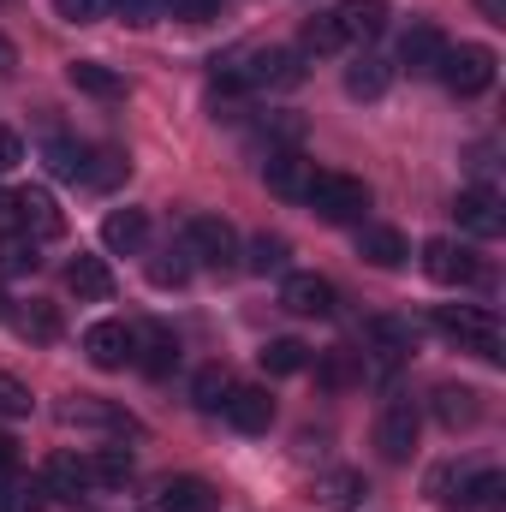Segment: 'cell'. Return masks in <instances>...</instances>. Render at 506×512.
<instances>
[{"label": "cell", "instance_id": "1", "mask_svg": "<svg viewBox=\"0 0 506 512\" xmlns=\"http://www.w3.org/2000/svg\"><path fill=\"white\" fill-rule=\"evenodd\" d=\"M435 328H441L447 340H459L465 352L501 364V322H495V310H477V304H435Z\"/></svg>", "mask_w": 506, "mask_h": 512}, {"label": "cell", "instance_id": "2", "mask_svg": "<svg viewBox=\"0 0 506 512\" xmlns=\"http://www.w3.org/2000/svg\"><path fill=\"white\" fill-rule=\"evenodd\" d=\"M304 203H310L328 227H346V221H364V209H370V185L352 179V173H316L310 191H304Z\"/></svg>", "mask_w": 506, "mask_h": 512}, {"label": "cell", "instance_id": "3", "mask_svg": "<svg viewBox=\"0 0 506 512\" xmlns=\"http://www.w3.org/2000/svg\"><path fill=\"white\" fill-rule=\"evenodd\" d=\"M179 245L191 256V268H197V262L215 268V274H233V268H239V233H233V221H221V215H191Z\"/></svg>", "mask_w": 506, "mask_h": 512}, {"label": "cell", "instance_id": "4", "mask_svg": "<svg viewBox=\"0 0 506 512\" xmlns=\"http://www.w3.org/2000/svg\"><path fill=\"white\" fill-rule=\"evenodd\" d=\"M495 66H501V60H495V48H489V42H459V48L447 42V54H441V72H435V78H441L453 96H465V102H471V96H483V90L495 84Z\"/></svg>", "mask_w": 506, "mask_h": 512}, {"label": "cell", "instance_id": "5", "mask_svg": "<svg viewBox=\"0 0 506 512\" xmlns=\"http://www.w3.org/2000/svg\"><path fill=\"white\" fill-rule=\"evenodd\" d=\"M417 429H423V411H417V399H405V393H393L387 405H381L376 417V447L387 465H405L411 453H417Z\"/></svg>", "mask_w": 506, "mask_h": 512}, {"label": "cell", "instance_id": "6", "mask_svg": "<svg viewBox=\"0 0 506 512\" xmlns=\"http://www.w3.org/2000/svg\"><path fill=\"white\" fill-rule=\"evenodd\" d=\"M12 221L42 245V239H60L66 233V215H60V203L42 191V185H24V191H12Z\"/></svg>", "mask_w": 506, "mask_h": 512}, {"label": "cell", "instance_id": "7", "mask_svg": "<svg viewBox=\"0 0 506 512\" xmlns=\"http://www.w3.org/2000/svg\"><path fill=\"white\" fill-rule=\"evenodd\" d=\"M453 215H459V227H465L471 239H501V233H506L501 191H489V185H471V191H459Z\"/></svg>", "mask_w": 506, "mask_h": 512}, {"label": "cell", "instance_id": "8", "mask_svg": "<svg viewBox=\"0 0 506 512\" xmlns=\"http://www.w3.org/2000/svg\"><path fill=\"white\" fill-rule=\"evenodd\" d=\"M411 322H399V316H370V328H364V352H370V364L376 370H399L405 358H411Z\"/></svg>", "mask_w": 506, "mask_h": 512}, {"label": "cell", "instance_id": "9", "mask_svg": "<svg viewBox=\"0 0 506 512\" xmlns=\"http://www.w3.org/2000/svg\"><path fill=\"white\" fill-rule=\"evenodd\" d=\"M143 507L149 512H215L221 495H215V483H203V477H167V483H155V495H149Z\"/></svg>", "mask_w": 506, "mask_h": 512}, {"label": "cell", "instance_id": "10", "mask_svg": "<svg viewBox=\"0 0 506 512\" xmlns=\"http://www.w3.org/2000/svg\"><path fill=\"white\" fill-rule=\"evenodd\" d=\"M221 411H227V423L239 429V435H268V423H274V399H268V387L256 382H233L227 387V399H221Z\"/></svg>", "mask_w": 506, "mask_h": 512}, {"label": "cell", "instance_id": "11", "mask_svg": "<svg viewBox=\"0 0 506 512\" xmlns=\"http://www.w3.org/2000/svg\"><path fill=\"white\" fill-rule=\"evenodd\" d=\"M423 274L435 286H471L477 280V256L465 251V245H453V239H429L423 245Z\"/></svg>", "mask_w": 506, "mask_h": 512}, {"label": "cell", "instance_id": "12", "mask_svg": "<svg viewBox=\"0 0 506 512\" xmlns=\"http://www.w3.org/2000/svg\"><path fill=\"white\" fill-rule=\"evenodd\" d=\"M262 179H268V191H274V197H304V191H310V179H316V161H310V155H298V149H268Z\"/></svg>", "mask_w": 506, "mask_h": 512}, {"label": "cell", "instance_id": "13", "mask_svg": "<svg viewBox=\"0 0 506 512\" xmlns=\"http://www.w3.org/2000/svg\"><path fill=\"white\" fill-rule=\"evenodd\" d=\"M280 310H292V316H334V280H322V274H286L280 280Z\"/></svg>", "mask_w": 506, "mask_h": 512}, {"label": "cell", "instance_id": "14", "mask_svg": "<svg viewBox=\"0 0 506 512\" xmlns=\"http://www.w3.org/2000/svg\"><path fill=\"white\" fill-rule=\"evenodd\" d=\"M131 364L143 370V376H173V364H179V340L161 328V322H149V328H137L131 334Z\"/></svg>", "mask_w": 506, "mask_h": 512}, {"label": "cell", "instance_id": "15", "mask_svg": "<svg viewBox=\"0 0 506 512\" xmlns=\"http://www.w3.org/2000/svg\"><path fill=\"white\" fill-rule=\"evenodd\" d=\"M441 54H447V36L435 24H411L399 36V66H411L417 78H435L441 72Z\"/></svg>", "mask_w": 506, "mask_h": 512}, {"label": "cell", "instance_id": "16", "mask_svg": "<svg viewBox=\"0 0 506 512\" xmlns=\"http://www.w3.org/2000/svg\"><path fill=\"white\" fill-rule=\"evenodd\" d=\"M84 358H90L96 370H126L131 364V328L126 322H96V328L84 334Z\"/></svg>", "mask_w": 506, "mask_h": 512}, {"label": "cell", "instance_id": "17", "mask_svg": "<svg viewBox=\"0 0 506 512\" xmlns=\"http://www.w3.org/2000/svg\"><path fill=\"white\" fill-rule=\"evenodd\" d=\"M334 24H340L346 42H376L381 30H387V0H340Z\"/></svg>", "mask_w": 506, "mask_h": 512}, {"label": "cell", "instance_id": "18", "mask_svg": "<svg viewBox=\"0 0 506 512\" xmlns=\"http://www.w3.org/2000/svg\"><path fill=\"white\" fill-rule=\"evenodd\" d=\"M477 417H483V393H477V387H453V382L435 387V423H441V429L459 435V429H471Z\"/></svg>", "mask_w": 506, "mask_h": 512}, {"label": "cell", "instance_id": "19", "mask_svg": "<svg viewBox=\"0 0 506 512\" xmlns=\"http://www.w3.org/2000/svg\"><path fill=\"white\" fill-rule=\"evenodd\" d=\"M66 84L84 90V96H96V102H120L126 96V78L114 66H102V60H72L66 66Z\"/></svg>", "mask_w": 506, "mask_h": 512}, {"label": "cell", "instance_id": "20", "mask_svg": "<svg viewBox=\"0 0 506 512\" xmlns=\"http://www.w3.org/2000/svg\"><path fill=\"white\" fill-rule=\"evenodd\" d=\"M143 239H149V215H143V209H114V215L102 221V245L114 256H137Z\"/></svg>", "mask_w": 506, "mask_h": 512}, {"label": "cell", "instance_id": "21", "mask_svg": "<svg viewBox=\"0 0 506 512\" xmlns=\"http://www.w3.org/2000/svg\"><path fill=\"white\" fill-rule=\"evenodd\" d=\"M131 173V155L120 143H102V149H84V185H96V191H114V185H126Z\"/></svg>", "mask_w": 506, "mask_h": 512}, {"label": "cell", "instance_id": "22", "mask_svg": "<svg viewBox=\"0 0 506 512\" xmlns=\"http://www.w3.org/2000/svg\"><path fill=\"white\" fill-rule=\"evenodd\" d=\"M131 471H137V459H131L126 447H96V453L84 459L90 489H120V483H131Z\"/></svg>", "mask_w": 506, "mask_h": 512}, {"label": "cell", "instance_id": "23", "mask_svg": "<svg viewBox=\"0 0 506 512\" xmlns=\"http://www.w3.org/2000/svg\"><path fill=\"white\" fill-rule=\"evenodd\" d=\"M66 286H72L78 298H90V304H96V298H108V292H114V268H108L102 256H72V262H66Z\"/></svg>", "mask_w": 506, "mask_h": 512}, {"label": "cell", "instance_id": "24", "mask_svg": "<svg viewBox=\"0 0 506 512\" xmlns=\"http://www.w3.org/2000/svg\"><path fill=\"white\" fill-rule=\"evenodd\" d=\"M60 417H66V423H90V429H131L126 411H120V405H108V399H96V393L66 399V405H60Z\"/></svg>", "mask_w": 506, "mask_h": 512}, {"label": "cell", "instance_id": "25", "mask_svg": "<svg viewBox=\"0 0 506 512\" xmlns=\"http://www.w3.org/2000/svg\"><path fill=\"white\" fill-rule=\"evenodd\" d=\"M316 376H322V387H358L364 382V352H352V346H328L322 358H316Z\"/></svg>", "mask_w": 506, "mask_h": 512}, {"label": "cell", "instance_id": "26", "mask_svg": "<svg viewBox=\"0 0 506 512\" xmlns=\"http://www.w3.org/2000/svg\"><path fill=\"white\" fill-rule=\"evenodd\" d=\"M358 256L370 262V268H399L405 262V239L393 233V227H358Z\"/></svg>", "mask_w": 506, "mask_h": 512}, {"label": "cell", "instance_id": "27", "mask_svg": "<svg viewBox=\"0 0 506 512\" xmlns=\"http://www.w3.org/2000/svg\"><path fill=\"white\" fill-rule=\"evenodd\" d=\"M6 322H12L24 340H36V346L60 340V310H54V304H18V310H6Z\"/></svg>", "mask_w": 506, "mask_h": 512}, {"label": "cell", "instance_id": "28", "mask_svg": "<svg viewBox=\"0 0 506 512\" xmlns=\"http://www.w3.org/2000/svg\"><path fill=\"white\" fill-rule=\"evenodd\" d=\"M42 483H48V495H60V501H78V495L90 489L84 459H72V453H54V459H48V471H42Z\"/></svg>", "mask_w": 506, "mask_h": 512}, {"label": "cell", "instance_id": "29", "mask_svg": "<svg viewBox=\"0 0 506 512\" xmlns=\"http://www.w3.org/2000/svg\"><path fill=\"white\" fill-rule=\"evenodd\" d=\"M364 495H370V489H364V477H358V471H328V477L316 483V501H322V507H334V512H352Z\"/></svg>", "mask_w": 506, "mask_h": 512}, {"label": "cell", "instance_id": "30", "mask_svg": "<svg viewBox=\"0 0 506 512\" xmlns=\"http://www.w3.org/2000/svg\"><path fill=\"white\" fill-rule=\"evenodd\" d=\"M346 96H352V102H376V96H387V60L364 54L358 66H346Z\"/></svg>", "mask_w": 506, "mask_h": 512}, {"label": "cell", "instance_id": "31", "mask_svg": "<svg viewBox=\"0 0 506 512\" xmlns=\"http://www.w3.org/2000/svg\"><path fill=\"white\" fill-rule=\"evenodd\" d=\"M256 358H262L268 376H298V370H310V346H304V340H268Z\"/></svg>", "mask_w": 506, "mask_h": 512}, {"label": "cell", "instance_id": "32", "mask_svg": "<svg viewBox=\"0 0 506 512\" xmlns=\"http://www.w3.org/2000/svg\"><path fill=\"white\" fill-rule=\"evenodd\" d=\"M36 262H42V256H36V239H30L24 227H6V233H0V268H6V274H36Z\"/></svg>", "mask_w": 506, "mask_h": 512}, {"label": "cell", "instance_id": "33", "mask_svg": "<svg viewBox=\"0 0 506 512\" xmlns=\"http://www.w3.org/2000/svg\"><path fill=\"white\" fill-rule=\"evenodd\" d=\"M286 256H292V245L280 233H256L251 251H245V268L251 274H286Z\"/></svg>", "mask_w": 506, "mask_h": 512}, {"label": "cell", "instance_id": "34", "mask_svg": "<svg viewBox=\"0 0 506 512\" xmlns=\"http://www.w3.org/2000/svg\"><path fill=\"white\" fill-rule=\"evenodd\" d=\"M304 54H340L346 48V36H340V24H334V12H316V18H304Z\"/></svg>", "mask_w": 506, "mask_h": 512}, {"label": "cell", "instance_id": "35", "mask_svg": "<svg viewBox=\"0 0 506 512\" xmlns=\"http://www.w3.org/2000/svg\"><path fill=\"white\" fill-rule=\"evenodd\" d=\"M149 280H155V286H185V280H191V256H185V245H167V251L149 256Z\"/></svg>", "mask_w": 506, "mask_h": 512}, {"label": "cell", "instance_id": "36", "mask_svg": "<svg viewBox=\"0 0 506 512\" xmlns=\"http://www.w3.org/2000/svg\"><path fill=\"white\" fill-rule=\"evenodd\" d=\"M227 387H233V376H227L221 364H209V370H197V382H191V393H197V405H203V411H221Z\"/></svg>", "mask_w": 506, "mask_h": 512}, {"label": "cell", "instance_id": "37", "mask_svg": "<svg viewBox=\"0 0 506 512\" xmlns=\"http://www.w3.org/2000/svg\"><path fill=\"white\" fill-rule=\"evenodd\" d=\"M42 155H48V167H54L60 179H84V149H78V143H66V137H54V143H48Z\"/></svg>", "mask_w": 506, "mask_h": 512}, {"label": "cell", "instance_id": "38", "mask_svg": "<svg viewBox=\"0 0 506 512\" xmlns=\"http://www.w3.org/2000/svg\"><path fill=\"white\" fill-rule=\"evenodd\" d=\"M221 12V0H161V18H179V24H209Z\"/></svg>", "mask_w": 506, "mask_h": 512}, {"label": "cell", "instance_id": "39", "mask_svg": "<svg viewBox=\"0 0 506 512\" xmlns=\"http://www.w3.org/2000/svg\"><path fill=\"white\" fill-rule=\"evenodd\" d=\"M30 405H36V399H30V387L0 370V417H30Z\"/></svg>", "mask_w": 506, "mask_h": 512}, {"label": "cell", "instance_id": "40", "mask_svg": "<svg viewBox=\"0 0 506 512\" xmlns=\"http://www.w3.org/2000/svg\"><path fill=\"white\" fill-rule=\"evenodd\" d=\"M54 12L66 24H102L108 18V0H54Z\"/></svg>", "mask_w": 506, "mask_h": 512}, {"label": "cell", "instance_id": "41", "mask_svg": "<svg viewBox=\"0 0 506 512\" xmlns=\"http://www.w3.org/2000/svg\"><path fill=\"white\" fill-rule=\"evenodd\" d=\"M6 495H12V512H42L48 501H54L42 477H30V483H18V489H6Z\"/></svg>", "mask_w": 506, "mask_h": 512}, {"label": "cell", "instance_id": "42", "mask_svg": "<svg viewBox=\"0 0 506 512\" xmlns=\"http://www.w3.org/2000/svg\"><path fill=\"white\" fill-rule=\"evenodd\" d=\"M108 6L126 18L131 30H143V24H155V18H161V0H108Z\"/></svg>", "mask_w": 506, "mask_h": 512}, {"label": "cell", "instance_id": "43", "mask_svg": "<svg viewBox=\"0 0 506 512\" xmlns=\"http://www.w3.org/2000/svg\"><path fill=\"white\" fill-rule=\"evenodd\" d=\"M18 161H24V143H18V131L0 126V173H12Z\"/></svg>", "mask_w": 506, "mask_h": 512}, {"label": "cell", "instance_id": "44", "mask_svg": "<svg viewBox=\"0 0 506 512\" xmlns=\"http://www.w3.org/2000/svg\"><path fill=\"white\" fill-rule=\"evenodd\" d=\"M18 465V441L12 435H0V471H12Z\"/></svg>", "mask_w": 506, "mask_h": 512}, {"label": "cell", "instance_id": "45", "mask_svg": "<svg viewBox=\"0 0 506 512\" xmlns=\"http://www.w3.org/2000/svg\"><path fill=\"white\" fill-rule=\"evenodd\" d=\"M477 6H483V18H489V24H506V0H477Z\"/></svg>", "mask_w": 506, "mask_h": 512}, {"label": "cell", "instance_id": "46", "mask_svg": "<svg viewBox=\"0 0 506 512\" xmlns=\"http://www.w3.org/2000/svg\"><path fill=\"white\" fill-rule=\"evenodd\" d=\"M12 66H18V48H12V42H6V36H0V78H6V72H12Z\"/></svg>", "mask_w": 506, "mask_h": 512}, {"label": "cell", "instance_id": "47", "mask_svg": "<svg viewBox=\"0 0 506 512\" xmlns=\"http://www.w3.org/2000/svg\"><path fill=\"white\" fill-rule=\"evenodd\" d=\"M0 512H12V495H0Z\"/></svg>", "mask_w": 506, "mask_h": 512}, {"label": "cell", "instance_id": "48", "mask_svg": "<svg viewBox=\"0 0 506 512\" xmlns=\"http://www.w3.org/2000/svg\"><path fill=\"white\" fill-rule=\"evenodd\" d=\"M6 310H12V304H6V292H0V316H6Z\"/></svg>", "mask_w": 506, "mask_h": 512}]
</instances>
